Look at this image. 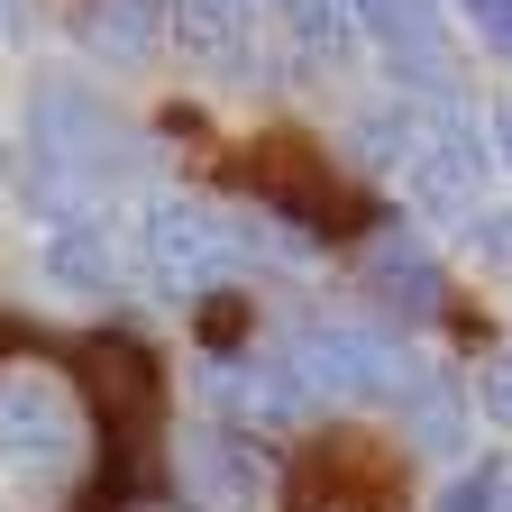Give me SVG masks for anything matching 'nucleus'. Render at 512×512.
<instances>
[{
    "label": "nucleus",
    "mask_w": 512,
    "mask_h": 512,
    "mask_svg": "<svg viewBox=\"0 0 512 512\" xmlns=\"http://www.w3.org/2000/svg\"><path fill=\"white\" fill-rule=\"evenodd\" d=\"M275 19H284V46L311 64V74H339V64L366 46L357 0H275Z\"/></svg>",
    "instance_id": "4468645a"
},
{
    "label": "nucleus",
    "mask_w": 512,
    "mask_h": 512,
    "mask_svg": "<svg viewBox=\"0 0 512 512\" xmlns=\"http://www.w3.org/2000/svg\"><path fill=\"white\" fill-rule=\"evenodd\" d=\"M147 165L138 119H119L83 74H37L28 83V138H19V192L37 220L101 211L110 192H128Z\"/></svg>",
    "instance_id": "f03ea898"
},
{
    "label": "nucleus",
    "mask_w": 512,
    "mask_h": 512,
    "mask_svg": "<svg viewBox=\"0 0 512 512\" xmlns=\"http://www.w3.org/2000/svg\"><path fill=\"white\" fill-rule=\"evenodd\" d=\"M238 266H247V247H238L229 211L192 202V192H147L138 202V275H147V293L202 302V293H229Z\"/></svg>",
    "instance_id": "20e7f679"
},
{
    "label": "nucleus",
    "mask_w": 512,
    "mask_h": 512,
    "mask_svg": "<svg viewBox=\"0 0 512 512\" xmlns=\"http://www.w3.org/2000/svg\"><path fill=\"white\" fill-rule=\"evenodd\" d=\"M302 375V394L330 412V403H375V412H403L421 384L439 375L430 357H412L394 330H375V320H293L275 339Z\"/></svg>",
    "instance_id": "7ed1b4c3"
},
{
    "label": "nucleus",
    "mask_w": 512,
    "mask_h": 512,
    "mask_svg": "<svg viewBox=\"0 0 512 512\" xmlns=\"http://www.w3.org/2000/svg\"><path fill=\"white\" fill-rule=\"evenodd\" d=\"M83 384H92V421L110 430V448H128V439L156 421V366L128 348V339H101L83 357Z\"/></svg>",
    "instance_id": "f8f14e48"
},
{
    "label": "nucleus",
    "mask_w": 512,
    "mask_h": 512,
    "mask_svg": "<svg viewBox=\"0 0 512 512\" xmlns=\"http://www.w3.org/2000/svg\"><path fill=\"white\" fill-rule=\"evenodd\" d=\"M37 284H46V293H74V302L119 293V284H128V247L110 238L101 211H64V220H46V238H37Z\"/></svg>",
    "instance_id": "9d476101"
},
{
    "label": "nucleus",
    "mask_w": 512,
    "mask_h": 512,
    "mask_svg": "<svg viewBox=\"0 0 512 512\" xmlns=\"http://www.w3.org/2000/svg\"><path fill=\"white\" fill-rule=\"evenodd\" d=\"M494 494H503V467H467V476L448 485L430 512H494Z\"/></svg>",
    "instance_id": "f3484780"
},
{
    "label": "nucleus",
    "mask_w": 512,
    "mask_h": 512,
    "mask_svg": "<svg viewBox=\"0 0 512 512\" xmlns=\"http://www.w3.org/2000/svg\"><path fill=\"white\" fill-rule=\"evenodd\" d=\"M266 10L275 0H174V46L202 74H256L266 64Z\"/></svg>",
    "instance_id": "9b49d317"
},
{
    "label": "nucleus",
    "mask_w": 512,
    "mask_h": 512,
    "mask_svg": "<svg viewBox=\"0 0 512 512\" xmlns=\"http://www.w3.org/2000/svg\"><path fill=\"white\" fill-rule=\"evenodd\" d=\"M366 293L384 320H403V330H430V320L448 311V275H439V256L412 238V220H384L366 238Z\"/></svg>",
    "instance_id": "6e6552de"
},
{
    "label": "nucleus",
    "mask_w": 512,
    "mask_h": 512,
    "mask_svg": "<svg viewBox=\"0 0 512 512\" xmlns=\"http://www.w3.org/2000/svg\"><path fill=\"white\" fill-rule=\"evenodd\" d=\"M293 512H394V485H384V467L357 458V448H320Z\"/></svg>",
    "instance_id": "2eb2a0df"
},
{
    "label": "nucleus",
    "mask_w": 512,
    "mask_h": 512,
    "mask_svg": "<svg viewBox=\"0 0 512 512\" xmlns=\"http://www.w3.org/2000/svg\"><path fill=\"white\" fill-rule=\"evenodd\" d=\"M10 10H19V0H0V28H10Z\"/></svg>",
    "instance_id": "4be33fe9"
},
{
    "label": "nucleus",
    "mask_w": 512,
    "mask_h": 512,
    "mask_svg": "<svg viewBox=\"0 0 512 512\" xmlns=\"http://www.w3.org/2000/svg\"><path fill=\"white\" fill-rule=\"evenodd\" d=\"M458 10H467V19H476V37L512 64V0H458Z\"/></svg>",
    "instance_id": "a211bd4d"
},
{
    "label": "nucleus",
    "mask_w": 512,
    "mask_h": 512,
    "mask_svg": "<svg viewBox=\"0 0 512 512\" xmlns=\"http://www.w3.org/2000/svg\"><path fill=\"white\" fill-rule=\"evenodd\" d=\"M485 119H494V165H503V174H512V101H494V110H485Z\"/></svg>",
    "instance_id": "aec40b11"
},
{
    "label": "nucleus",
    "mask_w": 512,
    "mask_h": 512,
    "mask_svg": "<svg viewBox=\"0 0 512 512\" xmlns=\"http://www.w3.org/2000/svg\"><path fill=\"white\" fill-rule=\"evenodd\" d=\"M348 138H357V156H366L384 183H394L412 211L458 220V229L485 211L494 119H476L458 83H448V92H412V83H394L384 101H366V110L348 119Z\"/></svg>",
    "instance_id": "f257e3e1"
},
{
    "label": "nucleus",
    "mask_w": 512,
    "mask_h": 512,
    "mask_svg": "<svg viewBox=\"0 0 512 512\" xmlns=\"http://www.w3.org/2000/svg\"><path fill=\"white\" fill-rule=\"evenodd\" d=\"M485 421H494V430H512V357H494V366H485Z\"/></svg>",
    "instance_id": "6ab92c4d"
},
{
    "label": "nucleus",
    "mask_w": 512,
    "mask_h": 512,
    "mask_svg": "<svg viewBox=\"0 0 512 512\" xmlns=\"http://www.w3.org/2000/svg\"><path fill=\"white\" fill-rule=\"evenodd\" d=\"M494 512H512V467H503V494H494Z\"/></svg>",
    "instance_id": "412c9836"
},
{
    "label": "nucleus",
    "mask_w": 512,
    "mask_h": 512,
    "mask_svg": "<svg viewBox=\"0 0 512 512\" xmlns=\"http://www.w3.org/2000/svg\"><path fill=\"white\" fill-rule=\"evenodd\" d=\"M403 421H412V439H421V448H439V458H448V448L467 439V394H458L448 375H430L421 394L403 403Z\"/></svg>",
    "instance_id": "dca6fc26"
},
{
    "label": "nucleus",
    "mask_w": 512,
    "mask_h": 512,
    "mask_svg": "<svg viewBox=\"0 0 512 512\" xmlns=\"http://www.w3.org/2000/svg\"><path fill=\"white\" fill-rule=\"evenodd\" d=\"M174 476H183V503H202V512H256L275 494L266 448H256L238 421H220V412L174 439Z\"/></svg>",
    "instance_id": "423d86ee"
},
{
    "label": "nucleus",
    "mask_w": 512,
    "mask_h": 512,
    "mask_svg": "<svg viewBox=\"0 0 512 512\" xmlns=\"http://www.w3.org/2000/svg\"><path fill=\"white\" fill-rule=\"evenodd\" d=\"M147 512H156V503H147Z\"/></svg>",
    "instance_id": "5701e85b"
},
{
    "label": "nucleus",
    "mask_w": 512,
    "mask_h": 512,
    "mask_svg": "<svg viewBox=\"0 0 512 512\" xmlns=\"http://www.w3.org/2000/svg\"><path fill=\"white\" fill-rule=\"evenodd\" d=\"M165 37H174V0H92L83 10V46L101 64H156Z\"/></svg>",
    "instance_id": "ddd939ff"
},
{
    "label": "nucleus",
    "mask_w": 512,
    "mask_h": 512,
    "mask_svg": "<svg viewBox=\"0 0 512 512\" xmlns=\"http://www.w3.org/2000/svg\"><path fill=\"white\" fill-rule=\"evenodd\" d=\"M83 430H92V403H74L37 366H0V476L10 485H28V494L64 485L83 458Z\"/></svg>",
    "instance_id": "39448f33"
},
{
    "label": "nucleus",
    "mask_w": 512,
    "mask_h": 512,
    "mask_svg": "<svg viewBox=\"0 0 512 512\" xmlns=\"http://www.w3.org/2000/svg\"><path fill=\"white\" fill-rule=\"evenodd\" d=\"M357 19H366L375 55L394 64V83H412V92H448V83H458L439 0H357Z\"/></svg>",
    "instance_id": "1a4fd4ad"
},
{
    "label": "nucleus",
    "mask_w": 512,
    "mask_h": 512,
    "mask_svg": "<svg viewBox=\"0 0 512 512\" xmlns=\"http://www.w3.org/2000/svg\"><path fill=\"white\" fill-rule=\"evenodd\" d=\"M202 403L220 421H238V430H293L302 412H320L284 348H266V357H202Z\"/></svg>",
    "instance_id": "0eeeda50"
}]
</instances>
